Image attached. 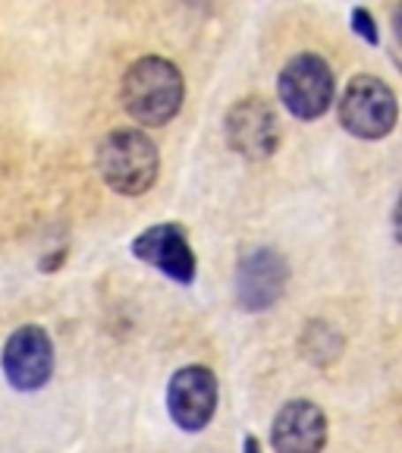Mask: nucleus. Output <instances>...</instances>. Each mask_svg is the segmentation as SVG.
<instances>
[{
  "mask_svg": "<svg viewBox=\"0 0 402 453\" xmlns=\"http://www.w3.org/2000/svg\"><path fill=\"white\" fill-rule=\"evenodd\" d=\"M183 73L163 57H141L123 76V107L141 127L170 123L183 107Z\"/></svg>",
  "mask_w": 402,
  "mask_h": 453,
  "instance_id": "f257e3e1",
  "label": "nucleus"
},
{
  "mask_svg": "<svg viewBox=\"0 0 402 453\" xmlns=\"http://www.w3.org/2000/svg\"><path fill=\"white\" fill-rule=\"evenodd\" d=\"M101 180L120 196L148 192L161 170V155L148 133L141 129H113L98 145Z\"/></svg>",
  "mask_w": 402,
  "mask_h": 453,
  "instance_id": "f03ea898",
  "label": "nucleus"
},
{
  "mask_svg": "<svg viewBox=\"0 0 402 453\" xmlns=\"http://www.w3.org/2000/svg\"><path fill=\"white\" fill-rule=\"evenodd\" d=\"M396 117H399V107H396L393 88L368 73L355 76L339 98V123L359 139L377 142L390 135L396 129Z\"/></svg>",
  "mask_w": 402,
  "mask_h": 453,
  "instance_id": "7ed1b4c3",
  "label": "nucleus"
},
{
  "mask_svg": "<svg viewBox=\"0 0 402 453\" xmlns=\"http://www.w3.org/2000/svg\"><path fill=\"white\" fill-rule=\"evenodd\" d=\"M333 88H337V79H333L330 64L318 54H296L280 70V79H277V92H280L283 107L296 120L324 117L333 104Z\"/></svg>",
  "mask_w": 402,
  "mask_h": 453,
  "instance_id": "20e7f679",
  "label": "nucleus"
},
{
  "mask_svg": "<svg viewBox=\"0 0 402 453\" xmlns=\"http://www.w3.org/2000/svg\"><path fill=\"white\" fill-rule=\"evenodd\" d=\"M0 365H4L10 388L22 390V394L42 390L50 381V375H54V343H50V334L42 325L16 327L7 337V343H4Z\"/></svg>",
  "mask_w": 402,
  "mask_h": 453,
  "instance_id": "39448f33",
  "label": "nucleus"
},
{
  "mask_svg": "<svg viewBox=\"0 0 402 453\" xmlns=\"http://www.w3.org/2000/svg\"><path fill=\"white\" fill-rule=\"evenodd\" d=\"M167 412L186 434L208 428L217 412V375L208 365H183L167 384Z\"/></svg>",
  "mask_w": 402,
  "mask_h": 453,
  "instance_id": "423d86ee",
  "label": "nucleus"
},
{
  "mask_svg": "<svg viewBox=\"0 0 402 453\" xmlns=\"http://www.w3.org/2000/svg\"><path fill=\"white\" fill-rule=\"evenodd\" d=\"M290 287V265L277 249H254L236 268V303L246 311H268Z\"/></svg>",
  "mask_w": 402,
  "mask_h": 453,
  "instance_id": "0eeeda50",
  "label": "nucleus"
},
{
  "mask_svg": "<svg viewBox=\"0 0 402 453\" xmlns=\"http://www.w3.org/2000/svg\"><path fill=\"white\" fill-rule=\"evenodd\" d=\"M133 255L139 262L157 268L173 283H192L195 280V252H192L186 230L179 224H155L141 230L133 240Z\"/></svg>",
  "mask_w": 402,
  "mask_h": 453,
  "instance_id": "6e6552de",
  "label": "nucleus"
},
{
  "mask_svg": "<svg viewBox=\"0 0 402 453\" xmlns=\"http://www.w3.org/2000/svg\"><path fill=\"white\" fill-rule=\"evenodd\" d=\"M226 142L242 157H270L280 145L277 111L262 98H242L226 113Z\"/></svg>",
  "mask_w": 402,
  "mask_h": 453,
  "instance_id": "1a4fd4ad",
  "label": "nucleus"
},
{
  "mask_svg": "<svg viewBox=\"0 0 402 453\" xmlns=\"http://www.w3.org/2000/svg\"><path fill=\"white\" fill-rule=\"evenodd\" d=\"M274 453H321L327 447V416L311 400H290L270 428Z\"/></svg>",
  "mask_w": 402,
  "mask_h": 453,
  "instance_id": "9d476101",
  "label": "nucleus"
},
{
  "mask_svg": "<svg viewBox=\"0 0 402 453\" xmlns=\"http://www.w3.org/2000/svg\"><path fill=\"white\" fill-rule=\"evenodd\" d=\"M308 334L311 337H318V343H315V340H302V349H305L308 359H315L318 365L337 359V353L343 349V340H339L330 327L327 325H308Z\"/></svg>",
  "mask_w": 402,
  "mask_h": 453,
  "instance_id": "9b49d317",
  "label": "nucleus"
},
{
  "mask_svg": "<svg viewBox=\"0 0 402 453\" xmlns=\"http://www.w3.org/2000/svg\"><path fill=\"white\" fill-rule=\"evenodd\" d=\"M349 22H353L355 35L365 38V44H371V48H377V44H381V32H377V22H375V16H371V10L355 7L353 16H349Z\"/></svg>",
  "mask_w": 402,
  "mask_h": 453,
  "instance_id": "f8f14e48",
  "label": "nucleus"
},
{
  "mask_svg": "<svg viewBox=\"0 0 402 453\" xmlns=\"http://www.w3.org/2000/svg\"><path fill=\"white\" fill-rule=\"evenodd\" d=\"M242 453H262V441L254 438V434H246V441H242Z\"/></svg>",
  "mask_w": 402,
  "mask_h": 453,
  "instance_id": "ddd939ff",
  "label": "nucleus"
}]
</instances>
